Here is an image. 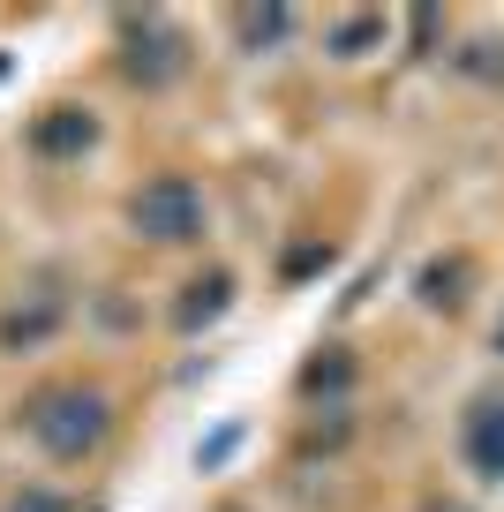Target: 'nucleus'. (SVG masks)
Masks as SVG:
<instances>
[{"label": "nucleus", "instance_id": "f257e3e1", "mask_svg": "<svg viewBox=\"0 0 504 512\" xmlns=\"http://www.w3.org/2000/svg\"><path fill=\"white\" fill-rule=\"evenodd\" d=\"M23 422H31V437L53 460H83V452L113 430V407L98 400V392H83V384H53V392H38V400L23 407Z\"/></svg>", "mask_w": 504, "mask_h": 512}, {"label": "nucleus", "instance_id": "7ed1b4c3", "mask_svg": "<svg viewBox=\"0 0 504 512\" xmlns=\"http://www.w3.org/2000/svg\"><path fill=\"white\" fill-rule=\"evenodd\" d=\"M31 144H38V159H68V151L91 144V113H46Z\"/></svg>", "mask_w": 504, "mask_h": 512}, {"label": "nucleus", "instance_id": "20e7f679", "mask_svg": "<svg viewBox=\"0 0 504 512\" xmlns=\"http://www.w3.org/2000/svg\"><path fill=\"white\" fill-rule=\"evenodd\" d=\"M219 302H226V279H211V287H196L189 302H181V309H189V317H181V324H196V317H204V309H219Z\"/></svg>", "mask_w": 504, "mask_h": 512}, {"label": "nucleus", "instance_id": "f03ea898", "mask_svg": "<svg viewBox=\"0 0 504 512\" xmlns=\"http://www.w3.org/2000/svg\"><path fill=\"white\" fill-rule=\"evenodd\" d=\"M196 219H204V204H196L189 181H158V189H143V196H136V226H143L151 241H181V234H196Z\"/></svg>", "mask_w": 504, "mask_h": 512}, {"label": "nucleus", "instance_id": "39448f33", "mask_svg": "<svg viewBox=\"0 0 504 512\" xmlns=\"http://www.w3.org/2000/svg\"><path fill=\"white\" fill-rule=\"evenodd\" d=\"M16 512H61V505H53V490H23V505Z\"/></svg>", "mask_w": 504, "mask_h": 512}]
</instances>
